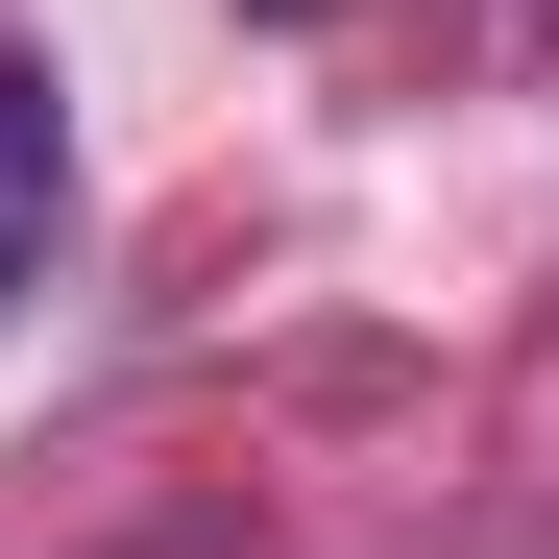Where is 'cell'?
<instances>
[{
  "mask_svg": "<svg viewBox=\"0 0 559 559\" xmlns=\"http://www.w3.org/2000/svg\"><path fill=\"white\" fill-rule=\"evenodd\" d=\"M49 243H73V98H49V49H0V317L49 293Z\"/></svg>",
  "mask_w": 559,
  "mask_h": 559,
  "instance_id": "obj_1",
  "label": "cell"
},
{
  "mask_svg": "<svg viewBox=\"0 0 559 559\" xmlns=\"http://www.w3.org/2000/svg\"><path fill=\"white\" fill-rule=\"evenodd\" d=\"M267 25H317V0H267Z\"/></svg>",
  "mask_w": 559,
  "mask_h": 559,
  "instance_id": "obj_2",
  "label": "cell"
}]
</instances>
